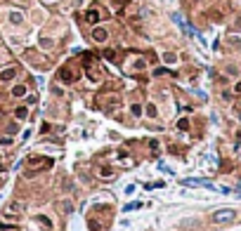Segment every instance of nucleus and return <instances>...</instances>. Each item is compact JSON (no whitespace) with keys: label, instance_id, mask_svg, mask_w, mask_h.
<instances>
[{"label":"nucleus","instance_id":"obj_1","mask_svg":"<svg viewBox=\"0 0 241 231\" xmlns=\"http://www.w3.org/2000/svg\"><path fill=\"white\" fill-rule=\"evenodd\" d=\"M236 217L234 210H218V212H213V222H232Z\"/></svg>","mask_w":241,"mask_h":231},{"label":"nucleus","instance_id":"obj_2","mask_svg":"<svg viewBox=\"0 0 241 231\" xmlns=\"http://www.w3.org/2000/svg\"><path fill=\"white\" fill-rule=\"evenodd\" d=\"M99 19H102V14H99V10H97V7H92V10H88V12H85V22L97 24Z\"/></svg>","mask_w":241,"mask_h":231},{"label":"nucleus","instance_id":"obj_3","mask_svg":"<svg viewBox=\"0 0 241 231\" xmlns=\"http://www.w3.org/2000/svg\"><path fill=\"white\" fill-rule=\"evenodd\" d=\"M92 38H95L97 43H107V38H109V33L104 31V28H95V31H92Z\"/></svg>","mask_w":241,"mask_h":231},{"label":"nucleus","instance_id":"obj_4","mask_svg":"<svg viewBox=\"0 0 241 231\" xmlns=\"http://www.w3.org/2000/svg\"><path fill=\"white\" fill-rule=\"evenodd\" d=\"M17 75V69H5L3 73H0V80H12Z\"/></svg>","mask_w":241,"mask_h":231},{"label":"nucleus","instance_id":"obj_5","mask_svg":"<svg viewBox=\"0 0 241 231\" xmlns=\"http://www.w3.org/2000/svg\"><path fill=\"white\" fill-rule=\"evenodd\" d=\"M59 78L64 83H73V75H71V71L69 69H62V73H59Z\"/></svg>","mask_w":241,"mask_h":231},{"label":"nucleus","instance_id":"obj_6","mask_svg":"<svg viewBox=\"0 0 241 231\" xmlns=\"http://www.w3.org/2000/svg\"><path fill=\"white\" fill-rule=\"evenodd\" d=\"M12 94H14V97H24V94H26V85H14Z\"/></svg>","mask_w":241,"mask_h":231},{"label":"nucleus","instance_id":"obj_7","mask_svg":"<svg viewBox=\"0 0 241 231\" xmlns=\"http://www.w3.org/2000/svg\"><path fill=\"white\" fill-rule=\"evenodd\" d=\"M22 19H24V17L19 14V12H12V14H10V22L12 24H22Z\"/></svg>","mask_w":241,"mask_h":231},{"label":"nucleus","instance_id":"obj_8","mask_svg":"<svg viewBox=\"0 0 241 231\" xmlns=\"http://www.w3.org/2000/svg\"><path fill=\"white\" fill-rule=\"evenodd\" d=\"M147 116H149V118H156V116H158V111H156L154 104H149V106H147Z\"/></svg>","mask_w":241,"mask_h":231},{"label":"nucleus","instance_id":"obj_9","mask_svg":"<svg viewBox=\"0 0 241 231\" xmlns=\"http://www.w3.org/2000/svg\"><path fill=\"white\" fill-rule=\"evenodd\" d=\"M14 116H17V118H26V108H24V106H19V108H17V111H14Z\"/></svg>","mask_w":241,"mask_h":231},{"label":"nucleus","instance_id":"obj_10","mask_svg":"<svg viewBox=\"0 0 241 231\" xmlns=\"http://www.w3.org/2000/svg\"><path fill=\"white\" fill-rule=\"evenodd\" d=\"M163 59H166V61H170V64H173V61H175V54H170V52H168V54H163Z\"/></svg>","mask_w":241,"mask_h":231},{"label":"nucleus","instance_id":"obj_11","mask_svg":"<svg viewBox=\"0 0 241 231\" xmlns=\"http://www.w3.org/2000/svg\"><path fill=\"white\" fill-rule=\"evenodd\" d=\"M139 113H142L139 111V104H133V116H139Z\"/></svg>","mask_w":241,"mask_h":231},{"label":"nucleus","instance_id":"obj_12","mask_svg":"<svg viewBox=\"0 0 241 231\" xmlns=\"http://www.w3.org/2000/svg\"><path fill=\"white\" fill-rule=\"evenodd\" d=\"M40 45H43V47H50V45H52V40H48V38H43V40H40Z\"/></svg>","mask_w":241,"mask_h":231}]
</instances>
